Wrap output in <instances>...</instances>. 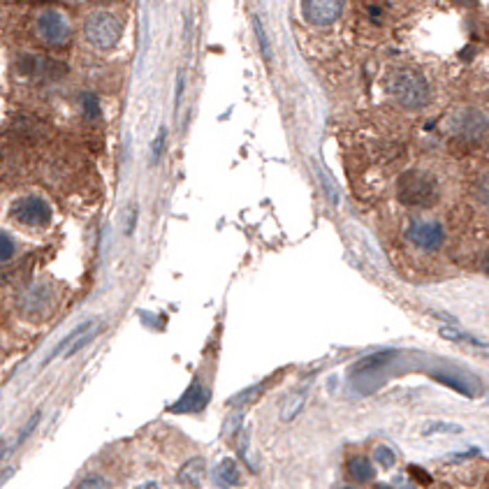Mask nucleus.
<instances>
[{"mask_svg":"<svg viewBox=\"0 0 489 489\" xmlns=\"http://www.w3.org/2000/svg\"><path fill=\"white\" fill-rule=\"evenodd\" d=\"M345 471H348V475L355 482H369V480H374V466H371V462L367 459V457H350L348 464H345Z\"/></svg>","mask_w":489,"mask_h":489,"instance_id":"12","label":"nucleus"},{"mask_svg":"<svg viewBox=\"0 0 489 489\" xmlns=\"http://www.w3.org/2000/svg\"><path fill=\"white\" fill-rule=\"evenodd\" d=\"M394 355H397L394 350H387V352H376V355L364 357V360H360L355 367H352V374H364V371H374L378 367H385Z\"/></svg>","mask_w":489,"mask_h":489,"instance_id":"17","label":"nucleus"},{"mask_svg":"<svg viewBox=\"0 0 489 489\" xmlns=\"http://www.w3.org/2000/svg\"><path fill=\"white\" fill-rule=\"evenodd\" d=\"M163 148H165V128H160L158 135H156V139H153V146H151V151H153V163H156V160H160V156H163Z\"/></svg>","mask_w":489,"mask_h":489,"instance_id":"27","label":"nucleus"},{"mask_svg":"<svg viewBox=\"0 0 489 489\" xmlns=\"http://www.w3.org/2000/svg\"><path fill=\"white\" fill-rule=\"evenodd\" d=\"M216 482L220 487H237L241 482V475H239V466L234 459H223L218 466H216Z\"/></svg>","mask_w":489,"mask_h":489,"instance_id":"13","label":"nucleus"},{"mask_svg":"<svg viewBox=\"0 0 489 489\" xmlns=\"http://www.w3.org/2000/svg\"><path fill=\"white\" fill-rule=\"evenodd\" d=\"M343 489H355V487H343Z\"/></svg>","mask_w":489,"mask_h":489,"instance_id":"36","label":"nucleus"},{"mask_svg":"<svg viewBox=\"0 0 489 489\" xmlns=\"http://www.w3.org/2000/svg\"><path fill=\"white\" fill-rule=\"evenodd\" d=\"M12 218L28 227H47L52 223V207L42 197L28 195L12 204Z\"/></svg>","mask_w":489,"mask_h":489,"instance_id":"5","label":"nucleus"},{"mask_svg":"<svg viewBox=\"0 0 489 489\" xmlns=\"http://www.w3.org/2000/svg\"><path fill=\"white\" fill-rule=\"evenodd\" d=\"M438 334H441L443 339H448V341H455V343H468L473 345V348H489L487 341H482V339L473 337V334L459 330V327H438Z\"/></svg>","mask_w":489,"mask_h":489,"instance_id":"14","label":"nucleus"},{"mask_svg":"<svg viewBox=\"0 0 489 489\" xmlns=\"http://www.w3.org/2000/svg\"><path fill=\"white\" fill-rule=\"evenodd\" d=\"M408 473L416 478L420 485H431V475L424 471V468H420V466H408Z\"/></svg>","mask_w":489,"mask_h":489,"instance_id":"28","label":"nucleus"},{"mask_svg":"<svg viewBox=\"0 0 489 489\" xmlns=\"http://www.w3.org/2000/svg\"><path fill=\"white\" fill-rule=\"evenodd\" d=\"M207 401H209V392L202 387L200 380H195L193 385L183 392V397L179 399L177 404L170 406V413H174V416H179V413H200L202 408L207 406Z\"/></svg>","mask_w":489,"mask_h":489,"instance_id":"9","label":"nucleus"},{"mask_svg":"<svg viewBox=\"0 0 489 489\" xmlns=\"http://www.w3.org/2000/svg\"><path fill=\"white\" fill-rule=\"evenodd\" d=\"M406 239L422 251H436V249H441V244L445 241V230H443L441 223H436V220L413 218V220H408V225H406Z\"/></svg>","mask_w":489,"mask_h":489,"instance_id":"4","label":"nucleus"},{"mask_svg":"<svg viewBox=\"0 0 489 489\" xmlns=\"http://www.w3.org/2000/svg\"><path fill=\"white\" fill-rule=\"evenodd\" d=\"M84 111L89 119H100V104H98V98L95 95H86L84 98Z\"/></svg>","mask_w":489,"mask_h":489,"instance_id":"26","label":"nucleus"},{"mask_svg":"<svg viewBox=\"0 0 489 489\" xmlns=\"http://www.w3.org/2000/svg\"><path fill=\"white\" fill-rule=\"evenodd\" d=\"M475 197H478V200L489 209V172L487 174H482L478 179V183H475Z\"/></svg>","mask_w":489,"mask_h":489,"instance_id":"24","label":"nucleus"},{"mask_svg":"<svg viewBox=\"0 0 489 489\" xmlns=\"http://www.w3.org/2000/svg\"><path fill=\"white\" fill-rule=\"evenodd\" d=\"M304 19L313 26H330L343 12V0H302Z\"/></svg>","mask_w":489,"mask_h":489,"instance_id":"7","label":"nucleus"},{"mask_svg":"<svg viewBox=\"0 0 489 489\" xmlns=\"http://www.w3.org/2000/svg\"><path fill=\"white\" fill-rule=\"evenodd\" d=\"M35 26H37V35L42 37V42H47V45H52V47H63L65 42L70 40V23H67V19L54 8L42 10L35 21Z\"/></svg>","mask_w":489,"mask_h":489,"instance_id":"6","label":"nucleus"},{"mask_svg":"<svg viewBox=\"0 0 489 489\" xmlns=\"http://www.w3.org/2000/svg\"><path fill=\"white\" fill-rule=\"evenodd\" d=\"M482 271L489 274V251L485 253V255H482Z\"/></svg>","mask_w":489,"mask_h":489,"instance_id":"32","label":"nucleus"},{"mask_svg":"<svg viewBox=\"0 0 489 489\" xmlns=\"http://www.w3.org/2000/svg\"><path fill=\"white\" fill-rule=\"evenodd\" d=\"M77 489H109V482L102 478V475H86V478L79 482Z\"/></svg>","mask_w":489,"mask_h":489,"instance_id":"23","label":"nucleus"},{"mask_svg":"<svg viewBox=\"0 0 489 489\" xmlns=\"http://www.w3.org/2000/svg\"><path fill=\"white\" fill-rule=\"evenodd\" d=\"M387 93L404 109H422L431 100L429 82L413 67H399L387 74Z\"/></svg>","mask_w":489,"mask_h":489,"instance_id":"1","label":"nucleus"},{"mask_svg":"<svg viewBox=\"0 0 489 489\" xmlns=\"http://www.w3.org/2000/svg\"><path fill=\"white\" fill-rule=\"evenodd\" d=\"M374 459L380 468L389 471V468H394V464H397V455H394L392 448H387V445H378V448L374 450Z\"/></svg>","mask_w":489,"mask_h":489,"instance_id":"20","label":"nucleus"},{"mask_svg":"<svg viewBox=\"0 0 489 489\" xmlns=\"http://www.w3.org/2000/svg\"><path fill=\"white\" fill-rule=\"evenodd\" d=\"M137 489H160L156 482H144V485H139Z\"/></svg>","mask_w":489,"mask_h":489,"instance_id":"33","label":"nucleus"},{"mask_svg":"<svg viewBox=\"0 0 489 489\" xmlns=\"http://www.w3.org/2000/svg\"><path fill=\"white\" fill-rule=\"evenodd\" d=\"M98 332H100V323H98L95 327H93V330H89V332H86V334H84V337H79V339H77V341H74V343L70 345V348H67V350H65V360H70V357H74V355H77V352H79V350H82V348H86V345H89V343L93 341V339H95V337H98Z\"/></svg>","mask_w":489,"mask_h":489,"instance_id":"21","label":"nucleus"},{"mask_svg":"<svg viewBox=\"0 0 489 489\" xmlns=\"http://www.w3.org/2000/svg\"><path fill=\"white\" fill-rule=\"evenodd\" d=\"M204 473H207V462L202 457H190L181 466V471L177 473V482L188 489H197L202 485Z\"/></svg>","mask_w":489,"mask_h":489,"instance_id":"10","label":"nucleus"},{"mask_svg":"<svg viewBox=\"0 0 489 489\" xmlns=\"http://www.w3.org/2000/svg\"><path fill=\"white\" fill-rule=\"evenodd\" d=\"M98 323H100V320H98V318H91V320H84V323H79L77 327H74V330L70 332V334H67V337H63V339H60V341H58V345H56V348L52 350V352H49V355H47V360L45 362H42V367H47V364L49 362H54L56 360V357H58V355H65V350L67 348H70V345L74 343V341H77V339L79 337H84V334L86 332H89V330H93V327H95Z\"/></svg>","mask_w":489,"mask_h":489,"instance_id":"11","label":"nucleus"},{"mask_svg":"<svg viewBox=\"0 0 489 489\" xmlns=\"http://www.w3.org/2000/svg\"><path fill=\"white\" fill-rule=\"evenodd\" d=\"M420 434L427 436V438H429V436H457V434H462V427L455 424V422H443V420H434V422L422 424Z\"/></svg>","mask_w":489,"mask_h":489,"instance_id":"16","label":"nucleus"},{"mask_svg":"<svg viewBox=\"0 0 489 489\" xmlns=\"http://www.w3.org/2000/svg\"><path fill=\"white\" fill-rule=\"evenodd\" d=\"M374 489H392V487H389V485H376Z\"/></svg>","mask_w":489,"mask_h":489,"instance_id":"34","label":"nucleus"},{"mask_svg":"<svg viewBox=\"0 0 489 489\" xmlns=\"http://www.w3.org/2000/svg\"><path fill=\"white\" fill-rule=\"evenodd\" d=\"M399 200L408 204V207H429L438 197V185L436 179L427 172L411 170L399 179L397 183Z\"/></svg>","mask_w":489,"mask_h":489,"instance_id":"2","label":"nucleus"},{"mask_svg":"<svg viewBox=\"0 0 489 489\" xmlns=\"http://www.w3.org/2000/svg\"><path fill=\"white\" fill-rule=\"evenodd\" d=\"M404 489H413V487H404Z\"/></svg>","mask_w":489,"mask_h":489,"instance_id":"37","label":"nucleus"},{"mask_svg":"<svg viewBox=\"0 0 489 489\" xmlns=\"http://www.w3.org/2000/svg\"><path fill=\"white\" fill-rule=\"evenodd\" d=\"M253 33H255L258 37V45H260V52H262L264 56V60H271V49H269V37L267 33H264V28H262V21H260V16H253Z\"/></svg>","mask_w":489,"mask_h":489,"instance_id":"19","label":"nucleus"},{"mask_svg":"<svg viewBox=\"0 0 489 489\" xmlns=\"http://www.w3.org/2000/svg\"><path fill=\"white\" fill-rule=\"evenodd\" d=\"M181 95H183V72L177 74V91H174V114H179L181 107Z\"/></svg>","mask_w":489,"mask_h":489,"instance_id":"30","label":"nucleus"},{"mask_svg":"<svg viewBox=\"0 0 489 489\" xmlns=\"http://www.w3.org/2000/svg\"><path fill=\"white\" fill-rule=\"evenodd\" d=\"M434 380L441 383V385H445V387L455 389V392H459L462 397L473 399V389L468 387L462 378H457V376H450V374H443V371H438V374H434Z\"/></svg>","mask_w":489,"mask_h":489,"instance_id":"18","label":"nucleus"},{"mask_svg":"<svg viewBox=\"0 0 489 489\" xmlns=\"http://www.w3.org/2000/svg\"><path fill=\"white\" fill-rule=\"evenodd\" d=\"M473 457H480L478 448H471V450H466V453H457L450 457V462H464V459H473Z\"/></svg>","mask_w":489,"mask_h":489,"instance_id":"31","label":"nucleus"},{"mask_svg":"<svg viewBox=\"0 0 489 489\" xmlns=\"http://www.w3.org/2000/svg\"><path fill=\"white\" fill-rule=\"evenodd\" d=\"M84 33L89 37V42L98 49H111L116 42L121 40L123 26L121 21L109 12H95L86 19Z\"/></svg>","mask_w":489,"mask_h":489,"instance_id":"3","label":"nucleus"},{"mask_svg":"<svg viewBox=\"0 0 489 489\" xmlns=\"http://www.w3.org/2000/svg\"><path fill=\"white\" fill-rule=\"evenodd\" d=\"M450 130L462 139H480L487 130V119L478 109H462L455 119H450Z\"/></svg>","mask_w":489,"mask_h":489,"instance_id":"8","label":"nucleus"},{"mask_svg":"<svg viewBox=\"0 0 489 489\" xmlns=\"http://www.w3.org/2000/svg\"><path fill=\"white\" fill-rule=\"evenodd\" d=\"M459 3H475V0H459Z\"/></svg>","mask_w":489,"mask_h":489,"instance_id":"35","label":"nucleus"},{"mask_svg":"<svg viewBox=\"0 0 489 489\" xmlns=\"http://www.w3.org/2000/svg\"><path fill=\"white\" fill-rule=\"evenodd\" d=\"M306 394H308V387H302L299 392L290 394V397L286 399V404H283V408H281L283 422H293V420L299 416L302 408H304V404H306Z\"/></svg>","mask_w":489,"mask_h":489,"instance_id":"15","label":"nucleus"},{"mask_svg":"<svg viewBox=\"0 0 489 489\" xmlns=\"http://www.w3.org/2000/svg\"><path fill=\"white\" fill-rule=\"evenodd\" d=\"M0 244H3V253H0V258H3V262H8V260L14 255V241H12V237H10V232H0Z\"/></svg>","mask_w":489,"mask_h":489,"instance_id":"25","label":"nucleus"},{"mask_svg":"<svg viewBox=\"0 0 489 489\" xmlns=\"http://www.w3.org/2000/svg\"><path fill=\"white\" fill-rule=\"evenodd\" d=\"M40 418H42V413H40V411H35L33 416L28 418V422L21 427V431H19V438L14 441V448H16L19 443H23V441H26V438L30 436V431H33L35 427H37V422H40Z\"/></svg>","mask_w":489,"mask_h":489,"instance_id":"22","label":"nucleus"},{"mask_svg":"<svg viewBox=\"0 0 489 489\" xmlns=\"http://www.w3.org/2000/svg\"><path fill=\"white\" fill-rule=\"evenodd\" d=\"M249 441H251V434H249V429H244L239 434V455L244 462H249Z\"/></svg>","mask_w":489,"mask_h":489,"instance_id":"29","label":"nucleus"}]
</instances>
